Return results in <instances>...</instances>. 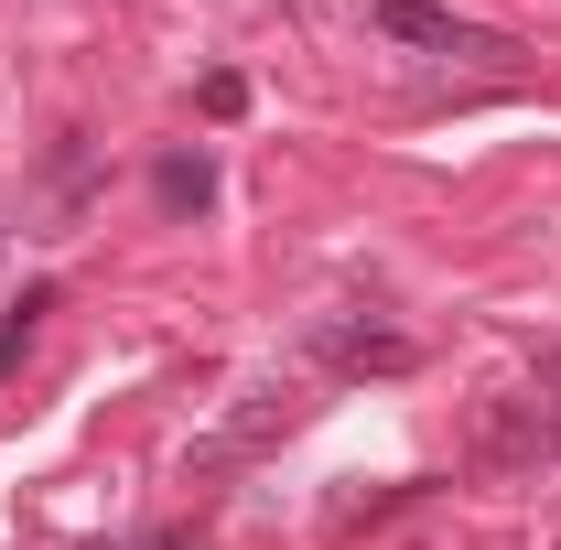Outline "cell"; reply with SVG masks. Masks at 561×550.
I'll return each instance as SVG.
<instances>
[{
  "instance_id": "1",
  "label": "cell",
  "mask_w": 561,
  "mask_h": 550,
  "mask_svg": "<svg viewBox=\"0 0 561 550\" xmlns=\"http://www.w3.org/2000/svg\"><path fill=\"white\" fill-rule=\"evenodd\" d=\"M313 356H324V367H346V378H411V367H421V345L389 335V324H367V313L313 324Z\"/></svg>"
},
{
  "instance_id": "2",
  "label": "cell",
  "mask_w": 561,
  "mask_h": 550,
  "mask_svg": "<svg viewBox=\"0 0 561 550\" xmlns=\"http://www.w3.org/2000/svg\"><path fill=\"white\" fill-rule=\"evenodd\" d=\"M367 22H378L389 44H421V55H507L496 33H476V22H454L443 0H367Z\"/></svg>"
},
{
  "instance_id": "3",
  "label": "cell",
  "mask_w": 561,
  "mask_h": 550,
  "mask_svg": "<svg viewBox=\"0 0 561 550\" xmlns=\"http://www.w3.org/2000/svg\"><path fill=\"white\" fill-rule=\"evenodd\" d=\"M280 421H291V389H280V378H260V389H249V411H238V421H227V432L206 443V465H227V454H249V443H271Z\"/></svg>"
},
{
  "instance_id": "4",
  "label": "cell",
  "mask_w": 561,
  "mask_h": 550,
  "mask_svg": "<svg viewBox=\"0 0 561 550\" xmlns=\"http://www.w3.org/2000/svg\"><path fill=\"white\" fill-rule=\"evenodd\" d=\"M151 195H162L173 216H206V206H216V162H206V151H162Z\"/></svg>"
},
{
  "instance_id": "5",
  "label": "cell",
  "mask_w": 561,
  "mask_h": 550,
  "mask_svg": "<svg viewBox=\"0 0 561 550\" xmlns=\"http://www.w3.org/2000/svg\"><path fill=\"white\" fill-rule=\"evenodd\" d=\"M44 313H55V280H33V291L11 302V324H0V378L22 367V345H33V324H44Z\"/></svg>"
},
{
  "instance_id": "6",
  "label": "cell",
  "mask_w": 561,
  "mask_h": 550,
  "mask_svg": "<svg viewBox=\"0 0 561 550\" xmlns=\"http://www.w3.org/2000/svg\"><path fill=\"white\" fill-rule=\"evenodd\" d=\"M238 108H249V76L216 66V76H206V119H238Z\"/></svg>"
},
{
  "instance_id": "7",
  "label": "cell",
  "mask_w": 561,
  "mask_h": 550,
  "mask_svg": "<svg viewBox=\"0 0 561 550\" xmlns=\"http://www.w3.org/2000/svg\"><path fill=\"white\" fill-rule=\"evenodd\" d=\"M140 550H195V540H184V529H140Z\"/></svg>"
}]
</instances>
